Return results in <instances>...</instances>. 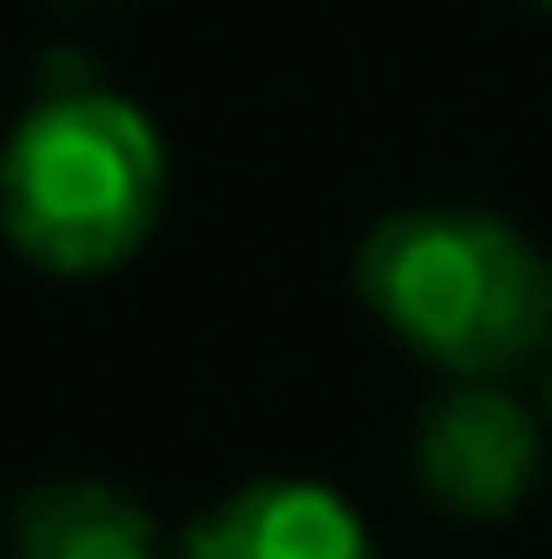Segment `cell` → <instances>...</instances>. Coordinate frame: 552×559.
Here are the masks:
<instances>
[{"label": "cell", "mask_w": 552, "mask_h": 559, "mask_svg": "<svg viewBox=\"0 0 552 559\" xmlns=\"http://www.w3.org/2000/svg\"><path fill=\"white\" fill-rule=\"evenodd\" d=\"M371 318L455 385H507L552 348V258L500 212L409 204L356 250Z\"/></svg>", "instance_id": "1"}, {"label": "cell", "mask_w": 552, "mask_h": 559, "mask_svg": "<svg viewBox=\"0 0 552 559\" xmlns=\"http://www.w3.org/2000/svg\"><path fill=\"white\" fill-rule=\"evenodd\" d=\"M538 8H552V0H538Z\"/></svg>", "instance_id": "7"}, {"label": "cell", "mask_w": 552, "mask_h": 559, "mask_svg": "<svg viewBox=\"0 0 552 559\" xmlns=\"http://www.w3.org/2000/svg\"><path fill=\"white\" fill-rule=\"evenodd\" d=\"M167 219V144L106 84L46 92L0 144V235L23 265L92 280L129 265Z\"/></svg>", "instance_id": "2"}, {"label": "cell", "mask_w": 552, "mask_h": 559, "mask_svg": "<svg viewBox=\"0 0 552 559\" xmlns=\"http://www.w3.org/2000/svg\"><path fill=\"white\" fill-rule=\"evenodd\" d=\"M8 559H167L160 522L98 476L38 484L8 514Z\"/></svg>", "instance_id": "5"}, {"label": "cell", "mask_w": 552, "mask_h": 559, "mask_svg": "<svg viewBox=\"0 0 552 559\" xmlns=\"http://www.w3.org/2000/svg\"><path fill=\"white\" fill-rule=\"evenodd\" d=\"M545 468V431L538 416L507 393V385H447L416 431V476L424 491L469 514V522H500L530 499Z\"/></svg>", "instance_id": "3"}, {"label": "cell", "mask_w": 552, "mask_h": 559, "mask_svg": "<svg viewBox=\"0 0 552 559\" xmlns=\"http://www.w3.org/2000/svg\"><path fill=\"white\" fill-rule=\"evenodd\" d=\"M175 559H378L371 522L318 476H258L189 522Z\"/></svg>", "instance_id": "4"}, {"label": "cell", "mask_w": 552, "mask_h": 559, "mask_svg": "<svg viewBox=\"0 0 552 559\" xmlns=\"http://www.w3.org/2000/svg\"><path fill=\"white\" fill-rule=\"evenodd\" d=\"M545 393H552V371H545Z\"/></svg>", "instance_id": "6"}]
</instances>
